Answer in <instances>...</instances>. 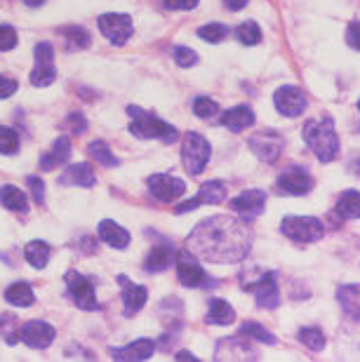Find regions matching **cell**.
<instances>
[{"instance_id":"35","label":"cell","mask_w":360,"mask_h":362,"mask_svg":"<svg viewBox=\"0 0 360 362\" xmlns=\"http://www.w3.org/2000/svg\"><path fill=\"white\" fill-rule=\"evenodd\" d=\"M64 40H66L69 47L85 49L90 45V33H88V28H83V26H69V28H64Z\"/></svg>"},{"instance_id":"33","label":"cell","mask_w":360,"mask_h":362,"mask_svg":"<svg viewBox=\"0 0 360 362\" xmlns=\"http://www.w3.org/2000/svg\"><path fill=\"white\" fill-rule=\"evenodd\" d=\"M88 153L95 158L99 165H104V168H116V165H118V158L109 151L106 141H92L88 146Z\"/></svg>"},{"instance_id":"48","label":"cell","mask_w":360,"mask_h":362,"mask_svg":"<svg viewBox=\"0 0 360 362\" xmlns=\"http://www.w3.org/2000/svg\"><path fill=\"white\" fill-rule=\"evenodd\" d=\"M69 122H71V129H74L76 134H83L85 129H88V122H85L83 113H71L69 115Z\"/></svg>"},{"instance_id":"29","label":"cell","mask_w":360,"mask_h":362,"mask_svg":"<svg viewBox=\"0 0 360 362\" xmlns=\"http://www.w3.org/2000/svg\"><path fill=\"white\" fill-rule=\"evenodd\" d=\"M24 259L33 269H45L47 262H50V245L42 243V240H31L24 247Z\"/></svg>"},{"instance_id":"14","label":"cell","mask_w":360,"mask_h":362,"mask_svg":"<svg viewBox=\"0 0 360 362\" xmlns=\"http://www.w3.org/2000/svg\"><path fill=\"white\" fill-rule=\"evenodd\" d=\"M19 339L24 341L28 349L35 351H45L50 344L54 341V327L42 320H31L26 322L19 332Z\"/></svg>"},{"instance_id":"9","label":"cell","mask_w":360,"mask_h":362,"mask_svg":"<svg viewBox=\"0 0 360 362\" xmlns=\"http://www.w3.org/2000/svg\"><path fill=\"white\" fill-rule=\"evenodd\" d=\"M226 191H228V188H226L224 181H207V184L200 186L196 198L186 200V202H182V205H177L175 212L184 214V212H191V209H196L200 205H219V202L226 198Z\"/></svg>"},{"instance_id":"7","label":"cell","mask_w":360,"mask_h":362,"mask_svg":"<svg viewBox=\"0 0 360 362\" xmlns=\"http://www.w3.org/2000/svg\"><path fill=\"white\" fill-rule=\"evenodd\" d=\"M66 285H69V294L74 303L81 310H99V301H97V292L92 280H88L85 275L71 271L66 273Z\"/></svg>"},{"instance_id":"27","label":"cell","mask_w":360,"mask_h":362,"mask_svg":"<svg viewBox=\"0 0 360 362\" xmlns=\"http://www.w3.org/2000/svg\"><path fill=\"white\" fill-rule=\"evenodd\" d=\"M335 209H337V214H339L342 219H360V193L354 191V188L339 193Z\"/></svg>"},{"instance_id":"13","label":"cell","mask_w":360,"mask_h":362,"mask_svg":"<svg viewBox=\"0 0 360 362\" xmlns=\"http://www.w3.org/2000/svg\"><path fill=\"white\" fill-rule=\"evenodd\" d=\"M250 151L266 163H276L283 153V136L276 132H259L250 136Z\"/></svg>"},{"instance_id":"15","label":"cell","mask_w":360,"mask_h":362,"mask_svg":"<svg viewBox=\"0 0 360 362\" xmlns=\"http://www.w3.org/2000/svg\"><path fill=\"white\" fill-rule=\"evenodd\" d=\"M177 275H179V282H182L184 287L207 285V273L203 271V266L196 262V257H193L189 250L177 257Z\"/></svg>"},{"instance_id":"46","label":"cell","mask_w":360,"mask_h":362,"mask_svg":"<svg viewBox=\"0 0 360 362\" xmlns=\"http://www.w3.org/2000/svg\"><path fill=\"white\" fill-rule=\"evenodd\" d=\"M14 92H17V81H12V78H7V76H0V99L12 97Z\"/></svg>"},{"instance_id":"40","label":"cell","mask_w":360,"mask_h":362,"mask_svg":"<svg viewBox=\"0 0 360 362\" xmlns=\"http://www.w3.org/2000/svg\"><path fill=\"white\" fill-rule=\"evenodd\" d=\"M193 113H196L198 118H203V120L214 118V115L219 113V104L214 99H210V97H198L196 101H193Z\"/></svg>"},{"instance_id":"51","label":"cell","mask_w":360,"mask_h":362,"mask_svg":"<svg viewBox=\"0 0 360 362\" xmlns=\"http://www.w3.org/2000/svg\"><path fill=\"white\" fill-rule=\"evenodd\" d=\"M24 3H26L28 7H40L42 3H45V0H24Z\"/></svg>"},{"instance_id":"10","label":"cell","mask_w":360,"mask_h":362,"mask_svg":"<svg viewBox=\"0 0 360 362\" xmlns=\"http://www.w3.org/2000/svg\"><path fill=\"white\" fill-rule=\"evenodd\" d=\"M273 104H276L278 113L287 115V118H297L306 111V97L304 92L299 88H292V85H283V88H278L276 94H273Z\"/></svg>"},{"instance_id":"22","label":"cell","mask_w":360,"mask_h":362,"mask_svg":"<svg viewBox=\"0 0 360 362\" xmlns=\"http://www.w3.org/2000/svg\"><path fill=\"white\" fill-rule=\"evenodd\" d=\"M221 125H226L231 132H243L245 127L255 125V113L250 106H236L221 115Z\"/></svg>"},{"instance_id":"5","label":"cell","mask_w":360,"mask_h":362,"mask_svg":"<svg viewBox=\"0 0 360 362\" xmlns=\"http://www.w3.org/2000/svg\"><path fill=\"white\" fill-rule=\"evenodd\" d=\"M280 230L294 243H315L325 233L323 223L315 219V216H294V214L285 216V219L280 221Z\"/></svg>"},{"instance_id":"3","label":"cell","mask_w":360,"mask_h":362,"mask_svg":"<svg viewBox=\"0 0 360 362\" xmlns=\"http://www.w3.org/2000/svg\"><path fill=\"white\" fill-rule=\"evenodd\" d=\"M127 113L132 122H129V132L139 139H163L165 144H175L179 139V132L170 122H163L156 113L144 111L139 106H127Z\"/></svg>"},{"instance_id":"11","label":"cell","mask_w":360,"mask_h":362,"mask_svg":"<svg viewBox=\"0 0 360 362\" xmlns=\"http://www.w3.org/2000/svg\"><path fill=\"white\" fill-rule=\"evenodd\" d=\"M149 188L161 202H175L186 193V181L172 175H153L149 179Z\"/></svg>"},{"instance_id":"52","label":"cell","mask_w":360,"mask_h":362,"mask_svg":"<svg viewBox=\"0 0 360 362\" xmlns=\"http://www.w3.org/2000/svg\"><path fill=\"white\" fill-rule=\"evenodd\" d=\"M358 111H360V101H358Z\"/></svg>"},{"instance_id":"43","label":"cell","mask_w":360,"mask_h":362,"mask_svg":"<svg viewBox=\"0 0 360 362\" xmlns=\"http://www.w3.org/2000/svg\"><path fill=\"white\" fill-rule=\"evenodd\" d=\"M14 45H17V31H14L12 26L3 24L0 26V49L7 52V49H12Z\"/></svg>"},{"instance_id":"53","label":"cell","mask_w":360,"mask_h":362,"mask_svg":"<svg viewBox=\"0 0 360 362\" xmlns=\"http://www.w3.org/2000/svg\"><path fill=\"white\" fill-rule=\"evenodd\" d=\"M358 170H360V163H358Z\"/></svg>"},{"instance_id":"31","label":"cell","mask_w":360,"mask_h":362,"mask_svg":"<svg viewBox=\"0 0 360 362\" xmlns=\"http://www.w3.org/2000/svg\"><path fill=\"white\" fill-rule=\"evenodd\" d=\"M0 205L10 212H26V193L17 186L0 188Z\"/></svg>"},{"instance_id":"23","label":"cell","mask_w":360,"mask_h":362,"mask_svg":"<svg viewBox=\"0 0 360 362\" xmlns=\"http://www.w3.org/2000/svg\"><path fill=\"white\" fill-rule=\"evenodd\" d=\"M172 259H175L172 245H156V247H151L146 262H144V269L149 273H161L172 264Z\"/></svg>"},{"instance_id":"25","label":"cell","mask_w":360,"mask_h":362,"mask_svg":"<svg viewBox=\"0 0 360 362\" xmlns=\"http://www.w3.org/2000/svg\"><path fill=\"white\" fill-rule=\"evenodd\" d=\"M95 170L90 168L88 163H78V165H71V168L62 175V184H76V186H95Z\"/></svg>"},{"instance_id":"30","label":"cell","mask_w":360,"mask_h":362,"mask_svg":"<svg viewBox=\"0 0 360 362\" xmlns=\"http://www.w3.org/2000/svg\"><path fill=\"white\" fill-rule=\"evenodd\" d=\"M255 294H257V306L259 308H278V303H280V292H278V282H276V275L269 280V282H264L262 287H257L255 289Z\"/></svg>"},{"instance_id":"8","label":"cell","mask_w":360,"mask_h":362,"mask_svg":"<svg viewBox=\"0 0 360 362\" xmlns=\"http://www.w3.org/2000/svg\"><path fill=\"white\" fill-rule=\"evenodd\" d=\"M57 78L54 71V49L50 42H38L35 45V69L31 74V85L35 88H47Z\"/></svg>"},{"instance_id":"24","label":"cell","mask_w":360,"mask_h":362,"mask_svg":"<svg viewBox=\"0 0 360 362\" xmlns=\"http://www.w3.org/2000/svg\"><path fill=\"white\" fill-rule=\"evenodd\" d=\"M71 158V141H69V136H59V139L54 141V146L50 153L42 156V160H40V168L50 172V170H54V168H59V165H64Z\"/></svg>"},{"instance_id":"17","label":"cell","mask_w":360,"mask_h":362,"mask_svg":"<svg viewBox=\"0 0 360 362\" xmlns=\"http://www.w3.org/2000/svg\"><path fill=\"white\" fill-rule=\"evenodd\" d=\"M278 188L290 195H306L313 191V177L301 168H290L278 177Z\"/></svg>"},{"instance_id":"26","label":"cell","mask_w":360,"mask_h":362,"mask_svg":"<svg viewBox=\"0 0 360 362\" xmlns=\"http://www.w3.org/2000/svg\"><path fill=\"white\" fill-rule=\"evenodd\" d=\"M236 320V310L228 301L224 299H212L210 301V310L205 315L207 325H231Z\"/></svg>"},{"instance_id":"12","label":"cell","mask_w":360,"mask_h":362,"mask_svg":"<svg viewBox=\"0 0 360 362\" xmlns=\"http://www.w3.org/2000/svg\"><path fill=\"white\" fill-rule=\"evenodd\" d=\"M214 358L217 360H257L259 353L252 349V344L240 337H228L217 341V351H214Z\"/></svg>"},{"instance_id":"21","label":"cell","mask_w":360,"mask_h":362,"mask_svg":"<svg viewBox=\"0 0 360 362\" xmlns=\"http://www.w3.org/2000/svg\"><path fill=\"white\" fill-rule=\"evenodd\" d=\"M337 301L351 320L360 322V285H342L337 289Z\"/></svg>"},{"instance_id":"49","label":"cell","mask_w":360,"mask_h":362,"mask_svg":"<svg viewBox=\"0 0 360 362\" xmlns=\"http://www.w3.org/2000/svg\"><path fill=\"white\" fill-rule=\"evenodd\" d=\"M224 3H226V7L231 12H238V10H243V7L250 3V0H224Z\"/></svg>"},{"instance_id":"19","label":"cell","mask_w":360,"mask_h":362,"mask_svg":"<svg viewBox=\"0 0 360 362\" xmlns=\"http://www.w3.org/2000/svg\"><path fill=\"white\" fill-rule=\"evenodd\" d=\"M153 351H156V341H151V339H137V341L120 346V349H111L109 356L113 360L129 362V360H149L153 356Z\"/></svg>"},{"instance_id":"50","label":"cell","mask_w":360,"mask_h":362,"mask_svg":"<svg viewBox=\"0 0 360 362\" xmlns=\"http://www.w3.org/2000/svg\"><path fill=\"white\" fill-rule=\"evenodd\" d=\"M177 360H196V356H193V353L182 351V353H177Z\"/></svg>"},{"instance_id":"45","label":"cell","mask_w":360,"mask_h":362,"mask_svg":"<svg viewBox=\"0 0 360 362\" xmlns=\"http://www.w3.org/2000/svg\"><path fill=\"white\" fill-rule=\"evenodd\" d=\"M165 10H175V12H186L193 10L198 5V0H163Z\"/></svg>"},{"instance_id":"36","label":"cell","mask_w":360,"mask_h":362,"mask_svg":"<svg viewBox=\"0 0 360 362\" xmlns=\"http://www.w3.org/2000/svg\"><path fill=\"white\" fill-rule=\"evenodd\" d=\"M236 35H238V40L243 45H259L262 42V28H259L257 21H245L238 28H236Z\"/></svg>"},{"instance_id":"18","label":"cell","mask_w":360,"mask_h":362,"mask_svg":"<svg viewBox=\"0 0 360 362\" xmlns=\"http://www.w3.org/2000/svg\"><path fill=\"white\" fill-rule=\"evenodd\" d=\"M118 282L122 287V306H125V315H137L144 308V303L149 299V292L144 285H137V282L127 280L125 275H118Z\"/></svg>"},{"instance_id":"44","label":"cell","mask_w":360,"mask_h":362,"mask_svg":"<svg viewBox=\"0 0 360 362\" xmlns=\"http://www.w3.org/2000/svg\"><path fill=\"white\" fill-rule=\"evenodd\" d=\"M28 188H31V193H33V200L38 202V205H42L45 202V184H42V179L38 177H28Z\"/></svg>"},{"instance_id":"42","label":"cell","mask_w":360,"mask_h":362,"mask_svg":"<svg viewBox=\"0 0 360 362\" xmlns=\"http://www.w3.org/2000/svg\"><path fill=\"white\" fill-rule=\"evenodd\" d=\"M175 62H177V66L191 69V66H196V64H198V54L193 52L191 47L177 45V47H175Z\"/></svg>"},{"instance_id":"47","label":"cell","mask_w":360,"mask_h":362,"mask_svg":"<svg viewBox=\"0 0 360 362\" xmlns=\"http://www.w3.org/2000/svg\"><path fill=\"white\" fill-rule=\"evenodd\" d=\"M347 42L354 49H358L360 52V21H354V24L349 26V31H347Z\"/></svg>"},{"instance_id":"1","label":"cell","mask_w":360,"mask_h":362,"mask_svg":"<svg viewBox=\"0 0 360 362\" xmlns=\"http://www.w3.org/2000/svg\"><path fill=\"white\" fill-rule=\"evenodd\" d=\"M186 250L212 264H238L252 250V233L245 223L226 214L200 221L186 238Z\"/></svg>"},{"instance_id":"28","label":"cell","mask_w":360,"mask_h":362,"mask_svg":"<svg viewBox=\"0 0 360 362\" xmlns=\"http://www.w3.org/2000/svg\"><path fill=\"white\" fill-rule=\"evenodd\" d=\"M5 299L7 303H12V306H17V308H26V306H33V301H35V294H33V289L28 282H14V285L7 287V292H5Z\"/></svg>"},{"instance_id":"38","label":"cell","mask_w":360,"mask_h":362,"mask_svg":"<svg viewBox=\"0 0 360 362\" xmlns=\"http://www.w3.org/2000/svg\"><path fill=\"white\" fill-rule=\"evenodd\" d=\"M0 334L5 337L7 344H17L19 341V320H17V315H12V313L0 315Z\"/></svg>"},{"instance_id":"39","label":"cell","mask_w":360,"mask_h":362,"mask_svg":"<svg viewBox=\"0 0 360 362\" xmlns=\"http://www.w3.org/2000/svg\"><path fill=\"white\" fill-rule=\"evenodd\" d=\"M17 151H19V134L10 127L0 125V153L14 156Z\"/></svg>"},{"instance_id":"34","label":"cell","mask_w":360,"mask_h":362,"mask_svg":"<svg viewBox=\"0 0 360 362\" xmlns=\"http://www.w3.org/2000/svg\"><path fill=\"white\" fill-rule=\"evenodd\" d=\"M240 334L250 337V339H257L259 344H269V346H273V344H276V337H273L271 332L264 327V325H259V322H252V320L243 322V327H240Z\"/></svg>"},{"instance_id":"16","label":"cell","mask_w":360,"mask_h":362,"mask_svg":"<svg viewBox=\"0 0 360 362\" xmlns=\"http://www.w3.org/2000/svg\"><path fill=\"white\" fill-rule=\"evenodd\" d=\"M264 207H266V193L259 191V188L243 191L238 198L231 200V209L243 214V219H255V216L264 212Z\"/></svg>"},{"instance_id":"4","label":"cell","mask_w":360,"mask_h":362,"mask_svg":"<svg viewBox=\"0 0 360 362\" xmlns=\"http://www.w3.org/2000/svg\"><path fill=\"white\" fill-rule=\"evenodd\" d=\"M210 156H212V148L203 134H198V132L186 134L184 146H182V158H184V168L191 177H198L200 172L207 168Z\"/></svg>"},{"instance_id":"37","label":"cell","mask_w":360,"mask_h":362,"mask_svg":"<svg viewBox=\"0 0 360 362\" xmlns=\"http://www.w3.org/2000/svg\"><path fill=\"white\" fill-rule=\"evenodd\" d=\"M297 339L306 346L308 351H313V353L325 349V337H323V332H320V329H315V327H304V329H299Z\"/></svg>"},{"instance_id":"41","label":"cell","mask_w":360,"mask_h":362,"mask_svg":"<svg viewBox=\"0 0 360 362\" xmlns=\"http://www.w3.org/2000/svg\"><path fill=\"white\" fill-rule=\"evenodd\" d=\"M198 35L203 40H207V42H221L228 35V31H226V26L224 24H205V26H200L198 28Z\"/></svg>"},{"instance_id":"20","label":"cell","mask_w":360,"mask_h":362,"mask_svg":"<svg viewBox=\"0 0 360 362\" xmlns=\"http://www.w3.org/2000/svg\"><path fill=\"white\" fill-rule=\"evenodd\" d=\"M97 235H99V240L111 245L113 250H125L129 245V233L111 219H104L102 223H99Z\"/></svg>"},{"instance_id":"2","label":"cell","mask_w":360,"mask_h":362,"mask_svg":"<svg viewBox=\"0 0 360 362\" xmlns=\"http://www.w3.org/2000/svg\"><path fill=\"white\" fill-rule=\"evenodd\" d=\"M301 134H304L306 146L311 148V153L320 163H332L337 153H339V136H337L332 118L308 120L304 129H301Z\"/></svg>"},{"instance_id":"32","label":"cell","mask_w":360,"mask_h":362,"mask_svg":"<svg viewBox=\"0 0 360 362\" xmlns=\"http://www.w3.org/2000/svg\"><path fill=\"white\" fill-rule=\"evenodd\" d=\"M271 278H273V273L259 271V269H255V266L240 271V285H243V289H248V292H255L257 287H262L264 282H269Z\"/></svg>"},{"instance_id":"6","label":"cell","mask_w":360,"mask_h":362,"mask_svg":"<svg viewBox=\"0 0 360 362\" xmlns=\"http://www.w3.org/2000/svg\"><path fill=\"white\" fill-rule=\"evenodd\" d=\"M97 24L104 38L116 47H122L132 35V17L129 14H102Z\"/></svg>"}]
</instances>
